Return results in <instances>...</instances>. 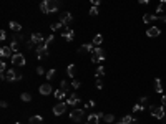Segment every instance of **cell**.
I'll list each match as a JSON object with an SVG mask.
<instances>
[{
	"instance_id": "1",
	"label": "cell",
	"mask_w": 166,
	"mask_h": 124,
	"mask_svg": "<svg viewBox=\"0 0 166 124\" xmlns=\"http://www.w3.org/2000/svg\"><path fill=\"white\" fill-rule=\"evenodd\" d=\"M106 58V53L105 50L100 48V46H95L93 50V55H91V63H101V61Z\"/></svg>"
},
{
	"instance_id": "2",
	"label": "cell",
	"mask_w": 166,
	"mask_h": 124,
	"mask_svg": "<svg viewBox=\"0 0 166 124\" xmlns=\"http://www.w3.org/2000/svg\"><path fill=\"white\" fill-rule=\"evenodd\" d=\"M150 113H151V116L156 117V119H163V117L166 116L165 106H151L150 108Z\"/></svg>"
},
{
	"instance_id": "3",
	"label": "cell",
	"mask_w": 166,
	"mask_h": 124,
	"mask_svg": "<svg viewBox=\"0 0 166 124\" xmlns=\"http://www.w3.org/2000/svg\"><path fill=\"white\" fill-rule=\"evenodd\" d=\"M48 55H50V51H48V45H47V43L37 45V58H38V60H43V58H47Z\"/></svg>"
},
{
	"instance_id": "4",
	"label": "cell",
	"mask_w": 166,
	"mask_h": 124,
	"mask_svg": "<svg viewBox=\"0 0 166 124\" xmlns=\"http://www.w3.org/2000/svg\"><path fill=\"white\" fill-rule=\"evenodd\" d=\"M83 116H85V111L83 109H73L72 113H70V119L73 121L75 124H78V123H82V119H83Z\"/></svg>"
},
{
	"instance_id": "5",
	"label": "cell",
	"mask_w": 166,
	"mask_h": 124,
	"mask_svg": "<svg viewBox=\"0 0 166 124\" xmlns=\"http://www.w3.org/2000/svg\"><path fill=\"white\" fill-rule=\"evenodd\" d=\"M5 74H7V81H10V83H17V81H20V79L23 78L22 74L17 73V71L12 70V68H10V70H7V73H5Z\"/></svg>"
},
{
	"instance_id": "6",
	"label": "cell",
	"mask_w": 166,
	"mask_h": 124,
	"mask_svg": "<svg viewBox=\"0 0 166 124\" xmlns=\"http://www.w3.org/2000/svg\"><path fill=\"white\" fill-rule=\"evenodd\" d=\"M12 63L15 65V66H25V56H23L22 53H13V56H12Z\"/></svg>"
},
{
	"instance_id": "7",
	"label": "cell",
	"mask_w": 166,
	"mask_h": 124,
	"mask_svg": "<svg viewBox=\"0 0 166 124\" xmlns=\"http://www.w3.org/2000/svg\"><path fill=\"white\" fill-rule=\"evenodd\" d=\"M72 20H73V15L70 12H61L60 13V22L63 23V27H68L72 23Z\"/></svg>"
},
{
	"instance_id": "8",
	"label": "cell",
	"mask_w": 166,
	"mask_h": 124,
	"mask_svg": "<svg viewBox=\"0 0 166 124\" xmlns=\"http://www.w3.org/2000/svg\"><path fill=\"white\" fill-rule=\"evenodd\" d=\"M67 106H68V104L63 103V101H61V103H57L53 106V114H55V116H61V114L67 111Z\"/></svg>"
},
{
	"instance_id": "9",
	"label": "cell",
	"mask_w": 166,
	"mask_h": 124,
	"mask_svg": "<svg viewBox=\"0 0 166 124\" xmlns=\"http://www.w3.org/2000/svg\"><path fill=\"white\" fill-rule=\"evenodd\" d=\"M101 119H103V114H101V113H93V114H90V116H88L87 123L88 124H100Z\"/></svg>"
},
{
	"instance_id": "10",
	"label": "cell",
	"mask_w": 166,
	"mask_h": 124,
	"mask_svg": "<svg viewBox=\"0 0 166 124\" xmlns=\"http://www.w3.org/2000/svg\"><path fill=\"white\" fill-rule=\"evenodd\" d=\"M159 33H161V30L158 27H150L146 30V36H150V38H156V36H159Z\"/></svg>"
},
{
	"instance_id": "11",
	"label": "cell",
	"mask_w": 166,
	"mask_h": 124,
	"mask_svg": "<svg viewBox=\"0 0 166 124\" xmlns=\"http://www.w3.org/2000/svg\"><path fill=\"white\" fill-rule=\"evenodd\" d=\"M0 56L2 58H10V56H13V51H12L10 46H2V48H0Z\"/></svg>"
},
{
	"instance_id": "12",
	"label": "cell",
	"mask_w": 166,
	"mask_h": 124,
	"mask_svg": "<svg viewBox=\"0 0 166 124\" xmlns=\"http://www.w3.org/2000/svg\"><path fill=\"white\" fill-rule=\"evenodd\" d=\"M30 40H32V42L35 43V45H42V43L45 42V38H43V35H42V33H32Z\"/></svg>"
},
{
	"instance_id": "13",
	"label": "cell",
	"mask_w": 166,
	"mask_h": 124,
	"mask_svg": "<svg viewBox=\"0 0 166 124\" xmlns=\"http://www.w3.org/2000/svg\"><path fill=\"white\" fill-rule=\"evenodd\" d=\"M78 103H80V98L75 94V93H72V94H70V98L67 99V104H68V106H72V108H75Z\"/></svg>"
},
{
	"instance_id": "14",
	"label": "cell",
	"mask_w": 166,
	"mask_h": 124,
	"mask_svg": "<svg viewBox=\"0 0 166 124\" xmlns=\"http://www.w3.org/2000/svg\"><path fill=\"white\" fill-rule=\"evenodd\" d=\"M93 50H95V45H93V43H85V45L80 46L78 53L82 55V53H87V51H91V53H93Z\"/></svg>"
},
{
	"instance_id": "15",
	"label": "cell",
	"mask_w": 166,
	"mask_h": 124,
	"mask_svg": "<svg viewBox=\"0 0 166 124\" xmlns=\"http://www.w3.org/2000/svg\"><path fill=\"white\" fill-rule=\"evenodd\" d=\"M38 91H40V94H43V96H47V94H50L52 93V86H50V83H43V85L38 88Z\"/></svg>"
},
{
	"instance_id": "16",
	"label": "cell",
	"mask_w": 166,
	"mask_h": 124,
	"mask_svg": "<svg viewBox=\"0 0 166 124\" xmlns=\"http://www.w3.org/2000/svg\"><path fill=\"white\" fill-rule=\"evenodd\" d=\"M73 35H75V32H73L72 28H67L65 32L61 33V36H63L65 42H73Z\"/></svg>"
},
{
	"instance_id": "17",
	"label": "cell",
	"mask_w": 166,
	"mask_h": 124,
	"mask_svg": "<svg viewBox=\"0 0 166 124\" xmlns=\"http://www.w3.org/2000/svg\"><path fill=\"white\" fill-rule=\"evenodd\" d=\"M48 2V8H50V13L52 12H57L60 8V0H47Z\"/></svg>"
},
{
	"instance_id": "18",
	"label": "cell",
	"mask_w": 166,
	"mask_h": 124,
	"mask_svg": "<svg viewBox=\"0 0 166 124\" xmlns=\"http://www.w3.org/2000/svg\"><path fill=\"white\" fill-rule=\"evenodd\" d=\"M155 91L158 93V94H161V93H163V83H161V79H159V78L155 79Z\"/></svg>"
},
{
	"instance_id": "19",
	"label": "cell",
	"mask_w": 166,
	"mask_h": 124,
	"mask_svg": "<svg viewBox=\"0 0 166 124\" xmlns=\"http://www.w3.org/2000/svg\"><path fill=\"white\" fill-rule=\"evenodd\" d=\"M8 25H10V30H12V32H15V33H18L20 30H22V25L17 23V22H10Z\"/></svg>"
},
{
	"instance_id": "20",
	"label": "cell",
	"mask_w": 166,
	"mask_h": 124,
	"mask_svg": "<svg viewBox=\"0 0 166 124\" xmlns=\"http://www.w3.org/2000/svg\"><path fill=\"white\" fill-rule=\"evenodd\" d=\"M101 43H103V35H101V33H96V35L93 36V45L95 46H100Z\"/></svg>"
},
{
	"instance_id": "21",
	"label": "cell",
	"mask_w": 166,
	"mask_h": 124,
	"mask_svg": "<svg viewBox=\"0 0 166 124\" xmlns=\"http://www.w3.org/2000/svg\"><path fill=\"white\" fill-rule=\"evenodd\" d=\"M156 20V15H151V13H146L143 15V23H151V22Z\"/></svg>"
},
{
	"instance_id": "22",
	"label": "cell",
	"mask_w": 166,
	"mask_h": 124,
	"mask_svg": "<svg viewBox=\"0 0 166 124\" xmlns=\"http://www.w3.org/2000/svg\"><path fill=\"white\" fill-rule=\"evenodd\" d=\"M67 73H68L70 78H73L76 74V65H68V68H67Z\"/></svg>"
},
{
	"instance_id": "23",
	"label": "cell",
	"mask_w": 166,
	"mask_h": 124,
	"mask_svg": "<svg viewBox=\"0 0 166 124\" xmlns=\"http://www.w3.org/2000/svg\"><path fill=\"white\" fill-rule=\"evenodd\" d=\"M42 116H30L28 119V124H42Z\"/></svg>"
},
{
	"instance_id": "24",
	"label": "cell",
	"mask_w": 166,
	"mask_h": 124,
	"mask_svg": "<svg viewBox=\"0 0 166 124\" xmlns=\"http://www.w3.org/2000/svg\"><path fill=\"white\" fill-rule=\"evenodd\" d=\"M65 96H67V91H65V89H57V91H55V98L60 99V101L65 98Z\"/></svg>"
},
{
	"instance_id": "25",
	"label": "cell",
	"mask_w": 166,
	"mask_h": 124,
	"mask_svg": "<svg viewBox=\"0 0 166 124\" xmlns=\"http://www.w3.org/2000/svg\"><path fill=\"white\" fill-rule=\"evenodd\" d=\"M40 10L43 12V13H50V8H48V2H47V0H43V2L40 4Z\"/></svg>"
},
{
	"instance_id": "26",
	"label": "cell",
	"mask_w": 166,
	"mask_h": 124,
	"mask_svg": "<svg viewBox=\"0 0 166 124\" xmlns=\"http://www.w3.org/2000/svg\"><path fill=\"white\" fill-rule=\"evenodd\" d=\"M20 99L25 101V103H30V101H32V94H30V93H22V94H20Z\"/></svg>"
},
{
	"instance_id": "27",
	"label": "cell",
	"mask_w": 166,
	"mask_h": 124,
	"mask_svg": "<svg viewBox=\"0 0 166 124\" xmlns=\"http://www.w3.org/2000/svg\"><path fill=\"white\" fill-rule=\"evenodd\" d=\"M61 27H63V23H61V22H57V23H50V30H52V32H57V30H60Z\"/></svg>"
},
{
	"instance_id": "28",
	"label": "cell",
	"mask_w": 166,
	"mask_h": 124,
	"mask_svg": "<svg viewBox=\"0 0 166 124\" xmlns=\"http://www.w3.org/2000/svg\"><path fill=\"white\" fill-rule=\"evenodd\" d=\"M103 121L111 124V123H115V116H113V114H105V116H103Z\"/></svg>"
},
{
	"instance_id": "29",
	"label": "cell",
	"mask_w": 166,
	"mask_h": 124,
	"mask_svg": "<svg viewBox=\"0 0 166 124\" xmlns=\"http://www.w3.org/2000/svg\"><path fill=\"white\" fill-rule=\"evenodd\" d=\"M103 74H105V68H103V66H98L96 71H95V76H96V78H101Z\"/></svg>"
},
{
	"instance_id": "30",
	"label": "cell",
	"mask_w": 166,
	"mask_h": 124,
	"mask_svg": "<svg viewBox=\"0 0 166 124\" xmlns=\"http://www.w3.org/2000/svg\"><path fill=\"white\" fill-rule=\"evenodd\" d=\"M144 109V104H141V103H138V104H135L133 106V113L136 114V113H141V111Z\"/></svg>"
},
{
	"instance_id": "31",
	"label": "cell",
	"mask_w": 166,
	"mask_h": 124,
	"mask_svg": "<svg viewBox=\"0 0 166 124\" xmlns=\"http://www.w3.org/2000/svg\"><path fill=\"white\" fill-rule=\"evenodd\" d=\"M55 74H57V70H53V68H52V70H48L47 71V79H48V81H50V79H53Z\"/></svg>"
},
{
	"instance_id": "32",
	"label": "cell",
	"mask_w": 166,
	"mask_h": 124,
	"mask_svg": "<svg viewBox=\"0 0 166 124\" xmlns=\"http://www.w3.org/2000/svg\"><path fill=\"white\" fill-rule=\"evenodd\" d=\"M133 119H135V117L128 114V116H123V119H121V121H123L125 124H131V123H133Z\"/></svg>"
},
{
	"instance_id": "33",
	"label": "cell",
	"mask_w": 166,
	"mask_h": 124,
	"mask_svg": "<svg viewBox=\"0 0 166 124\" xmlns=\"http://www.w3.org/2000/svg\"><path fill=\"white\" fill-rule=\"evenodd\" d=\"M163 12H165V4H163V2H159V5L156 7V15L163 13Z\"/></svg>"
},
{
	"instance_id": "34",
	"label": "cell",
	"mask_w": 166,
	"mask_h": 124,
	"mask_svg": "<svg viewBox=\"0 0 166 124\" xmlns=\"http://www.w3.org/2000/svg\"><path fill=\"white\" fill-rule=\"evenodd\" d=\"M98 12H100V10H98V7H96V5H93V7L90 8V15H91V17H96V15H98Z\"/></svg>"
},
{
	"instance_id": "35",
	"label": "cell",
	"mask_w": 166,
	"mask_h": 124,
	"mask_svg": "<svg viewBox=\"0 0 166 124\" xmlns=\"http://www.w3.org/2000/svg\"><path fill=\"white\" fill-rule=\"evenodd\" d=\"M0 73H7V63L0 61Z\"/></svg>"
},
{
	"instance_id": "36",
	"label": "cell",
	"mask_w": 166,
	"mask_h": 124,
	"mask_svg": "<svg viewBox=\"0 0 166 124\" xmlns=\"http://www.w3.org/2000/svg\"><path fill=\"white\" fill-rule=\"evenodd\" d=\"M60 88L65 89V91H68V81H65V79H63V81L60 83Z\"/></svg>"
},
{
	"instance_id": "37",
	"label": "cell",
	"mask_w": 166,
	"mask_h": 124,
	"mask_svg": "<svg viewBox=\"0 0 166 124\" xmlns=\"http://www.w3.org/2000/svg\"><path fill=\"white\" fill-rule=\"evenodd\" d=\"M25 46H27V50H33V46H35V43H33L32 40H28V42L25 43Z\"/></svg>"
},
{
	"instance_id": "38",
	"label": "cell",
	"mask_w": 166,
	"mask_h": 124,
	"mask_svg": "<svg viewBox=\"0 0 166 124\" xmlns=\"http://www.w3.org/2000/svg\"><path fill=\"white\" fill-rule=\"evenodd\" d=\"M80 85H82V83L76 81V79H73V81H72V88H73V89H78V88H80Z\"/></svg>"
},
{
	"instance_id": "39",
	"label": "cell",
	"mask_w": 166,
	"mask_h": 124,
	"mask_svg": "<svg viewBox=\"0 0 166 124\" xmlns=\"http://www.w3.org/2000/svg\"><path fill=\"white\" fill-rule=\"evenodd\" d=\"M155 22H161V23H166V17L165 15H161V17H159V15H156V20Z\"/></svg>"
},
{
	"instance_id": "40",
	"label": "cell",
	"mask_w": 166,
	"mask_h": 124,
	"mask_svg": "<svg viewBox=\"0 0 166 124\" xmlns=\"http://www.w3.org/2000/svg\"><path fill=\"white\" fill-rule=\"evenodd\" d=\"M93 106H95V101H91V99L88 103H85V108H87V109H90V108H93Z\"/></svg>"
},
{
	"instance_id": "41",
	"label": "cell",
	"mask_w": 166,
	"mask_h": 124,
	"mask_svg": "<svg viewBox=\"0 0 166 124\" xmlns=\"http://www.w3.org/2000/svg\"><path fill=\"white\" fill-rule=\"evenodd\" d=\"M53 38H55V36H53V35H50V36H47V38H45V42H43V43H47V45H50V43H52V42H53Z\"/></svg>"
},
{
	"instance_id": "42",
	"label": "cell",
	"mask_w": 166,
	"mask_h": 124,
	"mask_svg": "<svg viewBox=\"0 0 166 124\" xmlns=\"http://www.w3.org/2000/svg\"><path fill=\"white\" fill-rule=\"evenodd\" d=\"M0 40H2V42H4V40H7V32H5V30H2V32H0Z\"/></svg>"
},
{
	"instance_id": "43",
	"label": "cell",
	"mask_w": 166,
	"mask_h": 124,
	"mask_svg": "<svg viewBox=\"0 0 166 124\" xmlns=\"http://www.w3.org/2000/svg\"><path fill=\"white\" fill-rule=\"evenodd\" d=\"M37 73H38V74H45V70H43V66H37Z\"/></svg>"
},
{
	"instance_id": "44",
	"label": "cell",
	"mask_w": 166,
	"mask_h": 124,
	"mask_svg": "<svg viewBox=\"0 0 166 124\" xmlns=\"http://www.w3.org/2000/svg\"><path fill=\"white\" fill-rule=\"evenodd\" d=\"M146 101H148V96H143V98H140V101H138V103L144 104V103H146Z\"/></svg>"
},
{
	"instance_id": "45",
	"label": "cell",
	"mask_w": 166,
	"mask_h": 124,
	"mask_svg": "<svg viewBox=\"0 0 166 124\" xmlns=\"http://www.w3.org/2000/svg\"><path fill=\"white\" fill-rule=\"evenodd\" d=\"M96 88H98V89L103 88V83H101V79H100V78H98V81H96Z\"/></svg>"
},
{
	"instance_id": "46",
	"label": "cell",
	"mask_w": 166,
	"mask_h": 124,
	"mask_svg": "<svg viewBox=\"0 0 166 124\" xmlns=\"http://www.w3.org/2000/svg\"><path fill=\"white\" fill-rule=\"evenodd\" d=\"M161 104L166 108V94H163V98H161Z\"/></svg>"
},
{
	"instance_id": "47",
	"label": "cell",
	"mask_w": 166,
	"mask_h": 124,
	"mask_svg": "<svg viewBox=\"0 0 166 124\" xmlns=\"http://www.w3.org/2000/svg\"><path fill=\"white\" fill-rule=\"evenodd\" d=\"M90 2H91V4H93V5H96V7H98V5H100V2H101V0H90Z\"/></svg>"
},
{
	"instance_id": "48",
	"label": "cell",
	"mask_w": 166,
	"mask_h": 124,
	"mask_svg": "<svg viewBox=\"0 0 166 124\" xmlns=\"http://www.w3.org/2000/svg\"><path fill=\"white\" fill-rule=\"evenodd\" d=\"M140 4H150V0H138Z\"/></svg>"
},
{
	"instance_id": "49",
	"label": "cell",
	"mask_w": 166,
	"mask_h": 124,
	"mask_svg": "<svg viewBox=\"0 0 166 124\" xmlns=\"http://www.w3.org/2000/svg\"><path fill=\"white\" fill-rule=\"evenodd\" d=\"M131 124H140V123H138V119H133V123H131Z\"/></svg>"
},
{
	"instance_id": "50",
	"label": "cell",
	"mask_w": 166,
	"mask_h": 124,
	"mask_svg": "<svg viewBox=\"0 0 166 124\" xmlns=\"http://www.w3.org/2000/svg\"><path fill=\"white\" fill-rule=\"evenodd\" d=\"M163 123H165V124H166V116H165V117H163Z\"/></svg>"
},
{
	"instance_id": "51",
	"label": "cell",
	"mask_w": 166,
	"mask_h": 124,
	"mask_svg": "<svg viewBox=\"0 0 166 124\" xmlns=\"http://www.w3.org/2000/svg\"><path fill=\"white\" fill-rule=\"evenodd\" d=\"M115 124H125V123H123V121H120V123H115Z\"/></svg>"
},
{
	"instance_id": "52",
	"label": "cell",
	"mask_w": 166,
	"mask_h": 124,
	"mask_svg": "<svg viewBox=\"0 0 166 124\" xmlns=\"http://www.w3.org/2000/svg\"><path fill=\"white\" fill-rule=\"evenodd\" d=\"M159 2H163V4H166V0H159Z\"/></svg>"
},
{
	"instance_id": "53",
	"label": "cell",
	"mask_w": 166,
	"mask_h": 124,
	"mask_svg": "<svg viewBox=\"0 0 166 124\" xmlns=\"http://www.w3.org/2000/svg\"><path fill=\"white\" fill-rule=\"evenodd\" d=\"M15 124H23V123H15Z\"/></svg>"
},
{
	"instance_id": "54",
	"label": "cell",
	"mask_w": 166,
	"mask_h": 124,
	"mask_svg": "<svg viewBox=\"0 0 166 124\" xmlns=\"http://www.w3.org/2000/svg\"><path fill=\"white\" fill-rule=\"evenodd\" d=\"M87 124H88V123H87Z\"/></svg>"
}]
</instances>
